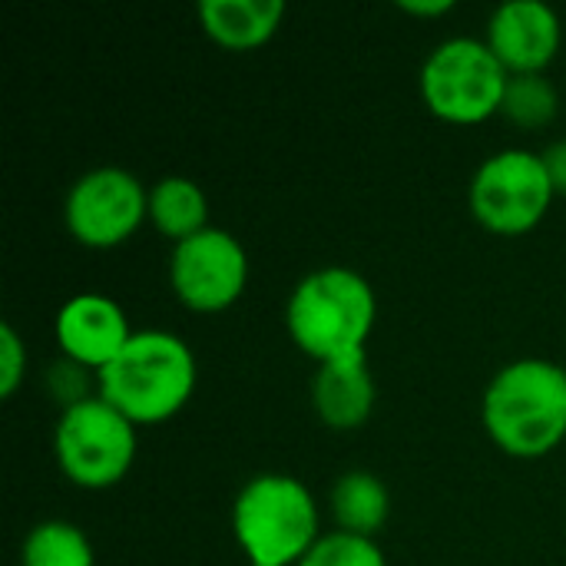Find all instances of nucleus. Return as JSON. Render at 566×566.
Returning <instances> with one entry per match:
<instances>
[{"mask_svg": "<svg viewBox=\"0 0 566 566\" xmlns=\"http://www.w3.org/2000/svg\"><path fill=\"white\" fill-rule=\"evenodd\" d=\"M332 514H335L338 531L375 541V534L388 524L391 494L378 474L348 471L332 488Z\"/></svg>", "mask_w": 566, "mask_h": 566, "instance_id": "nucleus-14", "label": "nucleus"}, {"mask_svg": "<svg viewBox=\"0 0 566 566\" xmlns=\"http://www.w3.org/2000/svg\"><path fill=\"white\" fill-rule=\"evenodd\" d=\"M398 7L415 17H441V13L454 10V0H401Z\"/></svg>", "mask_w": 566, "mask_h": 566, "instance_id": "nucleus-21", "label": "nucleus"}, {"mask_svg": "<svg viewBox=\"0 0 566 566\" xmlns=\"http://www.w3.org/2000/svg\"><path fill=\"white\" fill-rule=\"evenodd\" d=\"M378 318L371 282L348 265L308 272L289 295L285 325L292 342L318 365L368 355V338Z\"/></svg>", "mask_w": 566, "mask_h": 566, "instance_id": "nucleus-1", "label": "nucleus"}, {"mask_svg": "<svg viewBox=\"0 0 566 566\" xmlns=\"http://www.w3.org/2000/svg\"><path fill=\"white\" fill-rule=\"evenodd\" d=\"M560 13L544 0H507L491 13L488 46L514 73H544L560 53Z\"/></svg>", "mask_w": 566, "mask_h": 566, "instance_id": "nucleus-10", "label": "nucleus"}, {"mask_svg": "<svg viewBox=\"0 0 566 566\" xmlns=\"http://www.w3.org/2000/svg\"><path fill=\"white\" fill-rule=\"evenodd\" d=\"M27 371V348L17 335V328L10 322L0 325V395L10 398Z\"/></svg>", "mask_w": 566, "mask_h": 566, "instance_id": "nucleus-19", "label": "nucleus"}, {"mask_svg": "<svg viewBox=\"0 0 566 566\" xmlns=\"http://www.w3.org/2000/svg\"><path fill=\"white\" fill-rule=\"evenodd\" d=\"M507 80L511 73L488 40L451 36L438 43L421 66V96L434 116L471 126L501 113Z\"/></svg>", "mask_w": 566, "mask_h": 566, "instance_id": "nucleus-5", "label": "nucleus"}, {"mask_svg": "<svg viewBox=\"0 0 566 566\" xmlns=\"http://www.w3.org/2000/svg\"><path fill=\"white\" fill-rule=\"evenodd\" d=\"M375 398L378 388L368 368V355L318 365L312 378V405L332 431L361 428L375 411Z\"/></svg>", "mask_w": 566, "mask_h": 566, "instance_id": "nucleus-12", "label": "nucleus"}, {"mask_svg": "<svg viewBox=\"0 0 566 566\" xmlns=\"http://www.w3.org/2000/svg\"><path fill=\"white\" fill-rule=\"evenodd\" d=\"M53 451L76 488L103 491L119 484L136 461V424L99 395L63 408Z\"/></svg>", "mask_w": 566, "mask_h": 566, "instance_id": "nucleus-6", "label": "nucleus"}, {"mask_svg": "<svg viewBox=\"0 0 566 566\" xmlns=\"http://www.w3.org/2000/svg\"><path fill=\"white\" fill-rule=\"evenodd\" d=\"M285 17L282 0H202L199 23L202 30L229 46V50H252L275 36Z\"/></svg>", "mask_w": 566, "mask_h": 566, "instance_id": "nucleus-13", "label": "nucleus"}, {"mask_svg": "<svg viewBox=\"0 0 566 566\" xmlns=\"http://www.w3.org/2000/svg\"><path fill=\"white\" fill-rule=\"evenodd\" d=\"M196 391V355L172 332H133L126 348L96 371V395L133 424H159Z\"/></svg>", "mask_w": 566, "mask_h": 566, "instance_id": "nucleus-3", "label": "nucleus"}, {"mask_svg": "<svg viewBox=\"0 0 566 566\" xmlns=\"http://www.w3.org/2000/svg\"><path fill=\"white\" fill-rule=\"evenodd\" d=\"M56 345L63 355L93 375L103 371L133 338V328L126 322V312L99 292H80L63 302L53 322Z\"/></svg>", "mask_w": 566, "mask_h": 566, "instance_id": "nucleus-11", "label": "nucleus"}, {"mask_svg": "<svg viewBox=\"0 0 566 566\" xmlns=\"http://www.w3.org/2000/svg\"><path fill=\"white\" fill-rule=\"evenodd\" d=\"M557 109H560V93L544 73H514L507 80L501 113L511 123L524 129H541L557 116Z\"/></svg>", "mask_w": 566, "mask_h": 566, "instance_id": "nucleus-17", "label": "nucleus"}, {"mask_svg": "<svg viewBox=\"0 0 566 566\" xmlns=\"http://www.w3.org/2000/svg\"><path fill=\"white\" fill-rule=\"evenodd\" d=\"M63 219L80 245H123L143 226V219H149V189H143V182L129 169H90L70 186Z\"/></svg>", "mask_w": 566, "mask_h": 566, "instance_id": "nucleus-8", "label": "nucleus"}, {"mask_svg": "<svg viewBox=\"0 0 566 566\" xmlns=\"http://www.w3.org/2000/svg\"><path fill=\"white\" fill-rule=\"evenodd\" d=\"M249 255L242 242L209 226L182 242H176L169 259V285L176 298L192 312H222L245 292Z\"/></svg>", "mask_w": 566, "mask_h": 566, "instance_id": "nucleus-9", "label": "nucleus"}, {"mask_svg": "<svg viewBox=\"0 0 566 566\" xmlns=\"http://www.w3.org/2000/svg\"><path fill=\"white\" fill-rule=\"evenodd\" d=\"M20 566H93V547L76 524L43 521L27 534Z\"/></svg>", "mask_w": 566, "mask_h": 566, "instance_id": "nucleus-16", "label": "nucleus"}, {"mask_svg": "<svg viewBox=\"0 0 566 566\" xmlns=\"http://www.w3.org/2000/svg\"><path fill=\"white\" fill-rule=\"evenodd\" d=\"M554 196L544 156L531 149H501L488 156L468 189L474 219L501 235L531 232L547 216Z\"/></svg>", "mask_w": 566, "mask_h": 566, "instance_id": "nucleus-7", "label": "nucleus"}, {"mask_svg": "<svg viewBox=\"0 0 566 566\" xmlns=\"http://www.w3.org/2000/svg\"><path fill=\"white\" fill-rule=\"evenodd\" d=\"M318 504L292 474H255L232 504V534L249 566H298L322 541Z\"/></svg>", "mask_w": 566, "mask_h": 566, "instance_id": "nucleus-4", "label": "nucleus"}, {"mask_svg": "<svg viewBox=\"0 0 566 566\" xmlns=\"http://www.w3.org/2000/svg\"><path fill=\"white\" fill-rule=\"evenodd\" d=\"M298 566H388V560L371 537L332 531V534H322V541L305 554V560Z\"/></svg>", "mask_w": 566, "mask_h": 566, "instance_id": "nucleus-18", "label": "nucleus"}, {"mask_svg": "<svg viewBox=\"0 0 566 566\" xmlns=\"http://www.w3.org/2000/svg\"><path fill=\"white\" fill-rule=\"evenodd\" d=\"M541 156H544L547 176H551V182H554V192H557V196H566V139L551 143Z\"/></svg>", "mask_w": 566, "mask_h": 566, "instance_id": "nucleus-20", "label": "nucleus"}, {"mask_svg": "<svg viewBox=\"0 0 566 566\" xmlns=\"http://www.w3.org/2000/svg\"><path fill=\"white\" fill-rule=\"evenodd\" d=\"M149 222L172 242L209 229V199L199 182L166 176L149 189Z\"/></svg>", "mask_w": 566, "mask_h": 566, "instance_id": "nucleus-15", "label": "nucleus"}, {"mask_svg": "<svg viewBox=\"0 0 566 566\" xmlns=\"http://www.w3.org/2000/svg\"><path fill=\"white\" fill-rule=\"evenodd\" d=\"M491 441L511 458H544L566 438V368L547 358L504 365L481 401Z\"/></svg>", "mask_w": 566, "mask_h": 566, "instance_id": "nucleus-2", "label": "nucleus"}]
</instances>
